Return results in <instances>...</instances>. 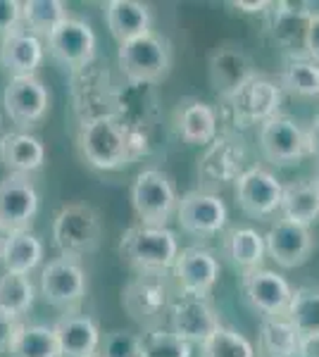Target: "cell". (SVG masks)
I'll return each instance as SVG.
<instances>
[{
    "mask_svg": "<svg viewBox=\"0 0 319 357\" xmlns=\"http://www.w3.org/2000/svg\"><path fill=\"white\" fill-rule=\"evenodd\" d=\"M177 220L186 234L205 238V236L219 234L226 227L229 210L217 193L198 188V191H188L179 198Z\"/></svg>",
    "mask_w": 319,
    "mask_h": 357,
    "instance_id": "12",
    "label": "cell"
},
{
    "mask_svg": "<svg viewBox=\"0 0 319 357\" xmlns=\"http://www.w3.org/2000/svg\"><path fill=\"white\" fill-rule=\"evenodd\" d=\"M298 357H319V333L317 336H303Z\"/></svg>",
    "mask_w": 319,
    "mask_h": 357,
    "instance_id": "44",
    "label": "cell"
},
{
    "mask_svg": "<svg viewBox=\"0 0 319 357\" xmlns=\"http://www.w3.org/2000/svg\"><path fill=\"white\" fill-rule=\"evenodd\" d=\"M260 148L274 165H291L307 155V138L298 122L286 114H276L260 126Z\"/></svg>",
    "mask_w": 319,
    "mask_h": 357,
    "instance_id": "18",
    "label": "cell"
},
{
    "mask_svg": "<svg viewBox=\"0 0 319 357\" xmlns=\"http://www.w3.org/2000/svg\"><path fill=\"white\" fill-rule=\"evenodd\" d=\"M69 20V8L62 0H27L22 3V24L34 36H45Z\"/></svg>",
    "mask_w": 319,
    "mask_h": 357,
    "instance_id": "31",
    "label": "cell"
},
{
    "mask_svg": "<svg viewBox=\"0 0 319 357\" xmlns=\"http://www.w3.org/2000/svg\"><path fill=\"white\" fill-rule=\"evenodd\" d=\"M286 319L295 326L300 336H317L319 333V291L295 289Z\"/></svg>",
    "mask_w": 319,
    "mask_h": 357,
    "instance_id": "35",
    "label": "cell"
},
{
    "mask_svg": "<svg viewBox=\"0 0 319 357\" xmlns=\"http://www.w3.org/2000/svg\"><path fill=\"white\" fill-rule=\"evenodd\" d=\"M281 181L262 167H251L236 181V203L248 217H255V220L281 210Z\"/></svg>",
    "mask_w": 319,
    "mask_h": 357,
    "instance_id": "15",
    "label": "cell"
},
{
    "mask_svg": "<svg viewBox=\"0 0 319 357\" xmlns=\"http://www.w3.org/2000/svg\"><path fill=\"white\" fill-rule=\"evenodd\" d=\"M36 291H34L31 279L24 274L5 272L0 276V310L13 317H22L31 310Z\"/></svg>",
    "mask_w": 319,
    "mask_h": 357,
    "instance_id": "34",
    "label": "cell"
},
{
    "mask_svg": "<svg viewBox=\"0 0 319 357\" xmlns=\"http://www.w3.org/2000/svg\"><path fill=\"white\" fill-rule=\"evenodd\" d=\"M305 138H307V155L319 160V114L305 129Z\"/></svg>",
    "mask_w": 319,
    "mask_h": 357,
    "instance_id": "42",
    "label": "cell"
},
{
    "mask_svg": "<svg viewBox=\"0 0 319 357\" xmlns=\"http://www.w3.org/2000/svg\"><path fill=\"white\" fill-rule=\"evenodd\" d=\"M53 329L62 357H94L101 345V329L89 314H65L55 321Z\"/></svg>",
    "mask_w": 319,
    "mask_h": 357,
    "instance_id": "24",
    "label": "cell"
},
{
    "mask_svg": "<svg viewBox=\"0 0 319 357\" xmlns=\"http://www.w3.org/2000/svg\"><path fill=\"white\" fill-rule=\"evenodd\" d=\"M315 186H317V191H319V167H317V176H315Z\"/></svg>",
    "mask_w": 319,
    "mask_h": 357,
    "instance_id": "46",
    "label": "cell"
},
{
    "mask_svg": "<svg viewBox=\"0 0 319 357\" xmlns=\"http://www.w3.org/2000/svg\"><path fill=\"white\" fill-rule=\"evenodd\" d=\"M79 151L94 169H121L148 153V134L129 129L112 112H101L81 122Z\"/></svg>",
    "mask_w": 319,
    "mask_h": 357,
    "instance_id": "1",
    "label": "cell"
},
{
    "mask_svg": "<svg viewBox=\"0 0 319 357\" xmlns=\"http://www.w3.org/2000/svg\"><path fill=\"white\" fill-rule=\"evenodd\" d=\"M22 329H24V324L20 321V317H13L0 310V355L13 350V345Z\"/></svg>",
    "mask_w": 319,
    "mask_h": 357,
    "instance_id": "40",
    "label": "cell"
},
{
    "mask_svg": "<svg viewBox=\"0 0 319 357\" xmlns=\"http://www.w3.org/2000/svg\"><path fill=\"white\" fill-rule=\"evenodd\" d=\"M172 301L170 286L162 274H138L121 291V305L126 314L146 331L160 326L162 314L170 312Z\"/></svg>",
    "mask_w": 319,
    "mask_h": 357,
    "instance_id": "7",
    "label": "cell"
},
{
    "mask_svg": "<svg viewBox=\"0 0 319 357\" xmlns=\"http://www.w3.org/2000/svg\"><path fill=\"white\" fill-rule=\"evenodd\" d=\"M241 286L251 307L258 310L262 317H286L293 289L281 274L258 267L251 272H243Z\"/></svg>",
    "mask_w": 319,
    "mask_h": 357,
    "instance_id": "16",
    "label": "cell"
},
{
    "mask_svg": "<svg viewBox=\"0 0 319 357\" xmlns=\"http://www.w3.org/2000/svg\"><path fill=\"white\" fill-rule=\"evenodd\" d=\"M119 252L138 274H165L167 269H174L181 250L177 236L167 227L136 224L121 236Z\"/></svg>",
    "mask_w": 319,
    "mask_h": 357,
    "instance_id": "2",
    "label": "cell"
},
{
    "mask_svg": "<svg viewBox=\"0 0 319 357\" xmlns=\"http://www.w3.org/2000/svg\"><path fill=\"white\" fill-rule=\"evenodd\" d=\"M40 260H43V243L31 231L10 234L5 238L3 257H0L5 272L29 276L40 264Z\"/></svg>",
    "mask_w": 319,
    "mask_h": 357,
    "instance_id": "29",
    "label": "cell"
},
{
    "mask_svg": "<svg viewBox=\"0 0 319 357\" xmlns=\"http://www.w3.org/2000/svg\"><path fill=\"white\" fill-rule=\"evenodd\" d=\"M5 238H8V234H3V229H0V257H3V248H5Z\"/></svg>",
    "mask_w": 319,
    "mask_h": 357,
    "instance_id": "45",
    "label": "cell"
},
{
    "mask_svg": "<svg viewBox=\"0 0 319 357\" xmlns=\"http://www.w3.org/2000/svg\"><path fill=\"white\" fill-rule=\"evenodd\" d=\"M231 8L241 10V13H248V15H258V13H269L272 3L269 0H258V3H248V0H236V3H231Z\"/></svg>",
    "mask_w": 319,
    "mask_h": 357,
    "instance_id": "43",
    "label": "cell"
},
{
    "mask_svg": "<svg viewBox=\"0 0 319 357\" xmlns=\"http://www.w3.org/2000/svg\"><path fill=\"white\" fill-rule=\"evenodd\" d=\"M281 91L300 98H319V65L310 57H291L281 72Z\"/></svg>",
    "mask_w": 319,
    "mask_h": 357,
    "instance_id": "32",
    "label": "cell"
},
{
    "mask_svg": "<svg viewBox=\"0 0 319 357\" xmlns=\"http://www.w3.org/2000/svg\"><path fill=\"white\" fill-rule=\"evenodd\" d=\"M200 348L202 357H255V345L229 326H219Z\"/></svg>",
    "mask_w": 319,
    "mask_h": 357,
    "instance_id": "36",
    "label": "cell"
},
{
    "mask_svg": "<svg viewBox=\"0 0 319 357\" xmlns=\"http://www.w3.org/2000/svg\"><path fill=\"white\" fill-rule=\"evenodd\" d=\"M267 255L272 257L281 269H295L310 260L315 250V238H312L310 227L293 224L288 220H279L272 224V229L265 236Z\"/></svg>",
    "mask_w": 319,
    "mask_h": 357,
    "instance_id": "19",
    "label": "cell"
},
{
    "mask_svg": "<svg viewBox=\"0 0 319 357\" xmlns=\"http://www.w3.org/2000/svg\"><path fill=\"white\" fill-rule=\"evenodd\" d=\"M22 24V3L17 0H0V41L20 29Z\"/></svg>",
    "mask_w": 319,
    "mask_h": 357,
    "instance_id": "39",
    "label": "cell"
},
{
    "mask_svg": "<svg viewBox=\"0 0 319 357\" xmlns=\"http://www.w3.org/2000/svg\"><path fill=\"white\" fill-rule=\"evenodd\" d=\"M103 357H141V336L131 331L107 333Z\"/></svg>",
    "mask_w": 319,
    "mask_h": 357,
    "instance_id": "38",
    "label": "cell"
},
{
    "mask_svg": "<svg viewBox=\"0 0 319 357\" xmlns=\"http://www.w3.org/2000/svg\"><path fill=\"white\" fill-rule=\"evenodd\" d=\"M226 105H229L231 117H234V122L239 126H262L265 122H269L272 117L279 114L281 86L272 82L269 77L258 74Z\"/></svg>",
    "mask_w": 319,
    "mask_h": 357,
    "instance_id": "9",
    "label": "cell"
},
{
    "mask_svg": "<svg viewBox=\"0 0 319 357\" xmlns=\"http://www.w3.org/2000/svg\"><path fill=\"white\" fill-rule=\"evenodd\" d=\"M312 15H315V10H310L307 5L272 3V8H269L272 36H274V41L279 43L283 50H288L293 57H298L295 53H305L307 29H310Z\"/></svg>",
    "mask_w": 319,
    "mask_h": 357,
    "instance_id": "21",
    "label": "cell"
},
{
    "mask_svg": "<svg viewBox=\"0 0 319 357\" xmlns=\"http://www.w3.org/2000/svg\"><path fill=\"white\" fill-rule=\"evenodd\" d=\"M48 53L69 69H81L91 65L96 57V33L89 22L69 17L50 33Z\"/></svg>",
    "mask_w": 319,
    "mask_h": 357,
    "instance_id": "17",
    "label": "cell"
},
{
    "mask_svg": "<svg viewBox=\"0 0 319 357\" xmlns=\"http://www.w3.org/2000/svg\"><path fill=\"white\" fill-rule=\"evenodd\" d=\"M170 331L177 333L179 338L193 343H205L214 331L222 326L217 312L207 298L195 296H177L170 305Z\"/></svg>",
    "mask_w": 319,
    "mask_h": 357,
    "instance_id": "13",
    "label": "cell"
},
{
    "mask_svg": "<svg viewBox=\"0 0 319 357\" xmlns=\"http://www.w3.org/2000/svg\"><path fill=\"white\" fill-rule=\"evenodd\" d=\"M103 15L110 33L119 45L153 31V13L146 3L138 0H110Z\"/></svg>",
    "mask_w": 319,
    "mask_h": 357,
    "instance_id": "23",
    "label": "cell"
},
{
    "mask_svg": "<svg viewBox=\"0 0 319 357\" xmlns=\"http://www.w3.org/2000/svg\"><path fill=\"white\" fill-rule=\"evenodd\" d=\"M300 336L286 317H262L260 321V350L265 357H298Z\"/></svg>",
    "mask_w": 319,
    "mask_h": 357,
    "instance_id": "28",
    "label": "cell"
},
{
    "mask_svg": "<svg viewBox=\"0 0 319 357\" xmlns=\"http://www.w3.org/2000/svg\"><path fill=\"white\" fill-rule=\"evenodd\" d=\"M207 77H210V86L214 89V93L229 102L253 77H258V72H255V65L246 50L239 48V45L226 43L210 53Z\"/></svg>",
    "mask_w": 319,
    "mask_h": 357,
    "instance_id": "11",
    "label": "cell"
},
{
    "mask_svg": "<svg viewBox=\"0 0 319 357\" xmlns=\"http://www.w3.org/2000/svg\"><path fill=\"white\" fill-rule=\"evenodd\" d=\"M0 162L10 174L29 176L45 162V148L36 136L15 131L0 138Z\"/></svg>",
    "mask_w": 319,
    "mask_h": 357,
    "instance_id": "26",
    "label": "cell"
},
{
    "mask_svg": "<svg viewBox=\"0 0 319 357\" xmlns=\"http://www.w3.org/2000/svg\"><path fill=\"white\" fill-rule=\"evenodd\" d=\"M174 276L181 293L195 298H207L219 279V262L207 248L191 245L179 252L174 262Z\"/></svg>",
    "mask_w": 319,
    "mask_h": 357,
    "instance_id": "20",
    "label": "cell"
},
{
    "mask_svg": "<svg viewBox=\"0 0 319 357\" xmlns=\"http://www.w3.org/2000/svg\"><path fill=\"white\" fill-rule=\"evenodd\" d=\"M305 57L315 60L319 65V13L312 15L310 29H307V43H305Z\"/></svg>",
    "mask_w": 319,
    "mask_h": 357,
    "instance_id": "41",
    "label": "cell"
},
{
    "mask_svg": "<svg viewBox=\"0 0 319 357\" xmlns=\"http://www.w3.org/2000/svg\"><path fill=\"white\" fill-rule=\"evenodd\" d=\"M13 357H62L53 326L24 324L10 350Z\"/></svg>",
    "mask_w": 319,
    "mask_h": 357,
    "instance_id": "33",
    "label": "cell"
},
{
    "mask_svg": "<svg viewBox=\"0 0 319 357\" xmlns=\"http://www.w3.org/2000/svg\"><path fill=\"white\" fill-rule=\"evenodd\" d=\"M3 105L8 117L17 126L29 129L38 124L50 110V93L48 86L38 77H17L10 79L8 89L3 93Z\"/></svg>",
    "mask_w": 319,
    "mask_h": 357,
    "instance_id": "14",
    "label": "cell"
},
{
    "mask_svg": "<svg viewBox=\"0 0 319 357\" xmlns=\"http://www.w3.org/2000/svg\"><path fill=\"white\" fill-rule=\"evenodd\" d=\"M279 212L283 220L310 227L319 217V191L315 181H293L283 186Z\"/></svg>",
    "mask_w": 319,
    "mask_h": 357,
    "instance_id": "30",
    "label": "cell"
},
{
    "mask_svg": "<svg viewBox=\"0 0 319 357\" xmlns=\"http://www.w3.org/2000/svg\"><path fill=\"white\" fill-rule=\"evenodd\" d=\"M38 212V193L29 176L8 174L0 181V229L3 234L29 231Z\"/></svg>",
    "mask_w": 319,
    "mask_h": 357,
    "instance_id": "10",
    "label": "cell"
},
{
    "mask_svg": "<svg viewBox=\"0 0 319 357\" xmlns=\"http://www.w3.org/2000/svg\"><path fill=\"white\" fill-rule=\"evenodd\" d=\"M131 205L136 217L146 227H167L179 207V195L172 176L162 169H143L133 178Z\"/></svg>",
    "mask_w": 319,
    "mask_h": 357,
    "instance_id": "5",
    "label": "cell"
},
{
    "mask_svg": "<svg viewBox=\"0 0 319 357\" xmlns=\"http://www.w3.org/2000/svg\"><path fill=\"white\" fill-rule=\"evenodd\" d=\"M177 131L191 146H210L219 136L217 110L210 102L188 98L177 110Z\"/></svg>",
    "mask_w": 319,
    "mask_h": 357,
    "instance_id": "25",
    "label": "cell"
},
{
    "mask_svg": "<svg viewBox=\"0 0 319 357\" xmlns=\"http://www.w3.org/2000/svg\"><path fill=\"white\" fill-rule=\"evenodd\" d=\"M86 291H89V276L77 257H55L40 272V296L57 310L72 314V310H77L86 298Z\"/></svg>",
    "mask_w": 319,
    "mask_h": 357,
    "instance_id": "6",
    "label": "cell"
},
{
    "mask_svg": "<svg viewBox=\"0 0 319 357\" xmlns=\"http://www.w3.org/2000/svg\"><path fill=\"white\" fill-rule=\"evenodd\" d=\"M243 162H246V146L241 138L236 134H219L198 160V178L202 191L219 188L231 181L236 183L246 172Z\"/></svg>",
    "mask_w": 319,
    "mask_h": 357,
    "instance_id": "8",
    "label": "cell"
},
{
    "mask_svg": "<svg viewBox=\"0 0 319 357\" xmlns=\"http://www.w3.org/2000/svg\"><path fill=\"white\" fill-rule=\"evenodd\" d=\"M141 357H191V343L170 329H148L141 333Z\"/></svg>",
    "mask_w": 319,
    "mask_h": 357,
    "instance_id": "37",
    "label": "cell"
},
{
    "mask_svg": "<svg viewBox=\"0 0 319 357\" xmlns=\"http://www.w3.org/2000/svg\"><path fill=\"white\" fill-rule=\"evenodd\" d=\"M94 357H98V355H94Z\"/></svg>",
    "mask_w": 319,
    "mask_h": 357,
    "instance_id": "47",
    "label": "cell"
},
{
    "mask_svg": "<svg viewBox=\"0 0 319 357\" xmlns=\"http://www.w3.org/2000/svg\"><path fill=\"white\" fill-rule=\"evenodd\" d=\"M117 62L126 82L146 86L160 84L170 74L172 45L160 31H148L129 43H121Z\"/></svg>",
    "mask_w": 319,
    "mask_h": 357,
    "instance_id": "3",
    "label": "cell"
},
{
    "mask_svg": "<svg viewBox=\"0 0 319 357\" xmlns=\"http://www.w3.org/2000/svg\"><path fill=\"white\" fill-rule=\"evenodd\" d=\"M103 222L91 205L69 203L60 207L53 220V243L62 255L77 257L91 255L101 248Z\"/></svg>",
    "mask_w": 319,
    "mask_h": 357,
    "instance_id": "4",
    "label": "cell"
},
{
    "mask_svg": "<svg viewBox=\"0 0 319 357\" xmlns=\"http://www.w3.org/2000/svg\"><path fill=\"white\" fill-rule=\"evenodd\" d=\"M222 252L231 264L241 267L243 272H251L262 264L267 255L265 236H260L251 227L231 229L222 241Z\"/></svg>",
    "mask_w": 319,
    "mask_h": 357,
    "instance_id": "27",
    "label": "cell"
},
{
    "mask_svg": "<svg viewBox=\"0 0 319 357\" xmlns=\"http://www.w3.org/2000/svg\"><path fill=\"white\" fill-rule=\"evenodd\" d=\"M43 43L27 29H15L10 36L0 41V62L8 74L17 77H36V69L43 62Z\"/></svg>",
    "mask_w": 319,
    "mask_h": 357,
    "instance_id": "22",
    "label": "cell"
}]
</instances>
